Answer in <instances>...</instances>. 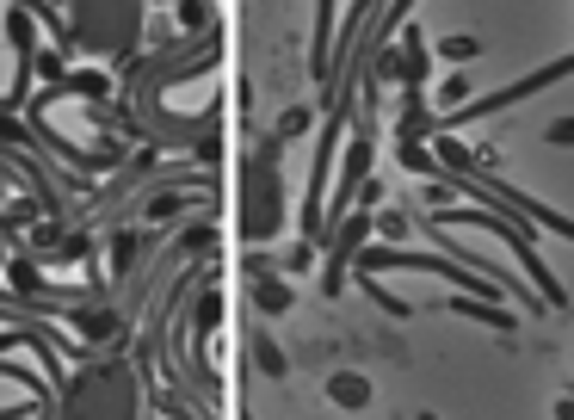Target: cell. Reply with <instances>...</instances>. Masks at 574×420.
I'll use <instances>...</instances> for the list:
<instances>
[{
  "label": "cell",
  "mask_w": 574,
  "mask_h": 420,
  "mask_svg": "<svg viewBox=\"0 0 574 420\" xmlns=\"http://www.w3.org/2000/svg\"><path fill=\"white\" fill-rule=\"evenodd\" d=\"M433 56H439V62H482V38H470V31H457V38L433 44Z\"/></svg>",
  "instance_id": "9a60e30c"
},
{
  "label": "cell",
  "mask_w": 574,
  "mask_h": 420,
  "mask_svg": "<svg viewBox=\"0 0 574 420\" xmlns=\"http://www.w3.org/2000/svg\"><path fill=\"white\" fill-rule=\"evenodd\" d=\"M68 19V50L87 62L124 68L142 56V31H149V0H62Z\"/></svg>",
  "instance_id": "3957f363"
},
{
  "label": "cell",
  "mask_w": 574,
  "mask_h": 420,
  "mask_svg": "<svg viewBox=\"0 0 574 420\" xmlns=\"http://www.w3.org/2000/svg\"><path fill=\"white\" fill-rule=\"evenodd\" d=\"M340 0H315V44H309V75L321 81V112L334 105V31H340Z\"/></svg>",
  "instance_id": "8992f818"
},
{
  "label": "cell",
  "mask_w": 574,
  "mask_h": 420,
  "mask_svg": "<svg viewBox=\"0 0 574 420\" xmlns=\"http://www.w3.org/2000/svg\"><path fill=\"white\" fill-rule=\"evenodd\" d=\"M291 223V186H284V136L266 130L235 167V229L247 248H266Z\"/></svg>",
  "instance_id": "6da1fadb"
},
{
  "label": "cell",
  "mask_w": 574,
  "mask_h": 420,
  "mask_svg": "<svg viewBox=\"0 0 574 420\" xmlns=\"http://www.w3.org/2000/svg\"><path fill=\"white\" fill-rule=\"evenodd\" d=\"M155 248H161V241H155V235H142V229H130V223H124V229H112V285L124 291Z\"/></svg>",
  "instance_id": "52a82bcc"
},
{
  "label": "cell",
  "mask_w": 574,
  "mask_h": 420,
  "mask_svg": "<svg viewBox=\"0 0 574 420\" xmlns=\"http://www.w3.org/2000/svg\"><path fill=\"white\" fill-rule=\"evenodd\" d=\"M365 241H377V210H346V223L328 235V260H321V291L340 297L352 260L365 254Z\"/></svg>",
  "instance_id": "5b68a950"
},
{
  "label": "cell",
  "mask_w": 574,
  "mask_h": 420,
  "mask_svg": "<svg viewBox=\"0 0 574 420\" xmlns=\"http://www.w3.org/2000/svg\"><path fill=\"white\" fill-rule=\"evenodd\" d=\"M173 25H179V38H204L210 25H223V19H217V0H179Z\"/></svg>",
  "instance_id": "4fadbf2b"
},
{
  "label": "cell",
  "mask_w": 574,
  "mask_h": 420,
  "mask_svg": "<svg viewBox=\"0 0 574 420\" xmlns=\"http://www.w3.org/2000/svg\"><path fill=\"white\" fill-rule=\"evenodd\" d=\"M38 75H44V81L75 75V56H68V50H38Z\"/></svg>",
  "instance_id": "ac0fdd59"
},
{
  "label": "cell",
  "mask_w": 574,
  "mask_h": 420,
  "mask_svg": "<svg viewBox=\"0 0 574 420\" xmlns=\"http://www.w3.org/2000/svg\"><path fill=\"white\" fill-rule=\"evenodd\" d=\"M445 309H451V315H463V322L494 328V334H513V328H519V315H513L507 303H488V297H470V291H451V297H445Z\"/></svg>",
  "instance_id": "ba28073f"
},
{
  "label": "cell",
  "mask_w": 574,
  "mask_h": 420,
  "mask_svg": "<svg viewBox=\"0 0 574 420\" xmlns=\"http://www.w3.org/2000/svg\"><path fill=\"white\" fill-rule=\"evenodd\" d=\"M365 291H371V303H377V309L396 315V322H408V315H414V303H408V297H396V291L383 285V278H365Z\"/></svg>",
  "instance_id": "e0dca14e"
},
{
  "label": "cell",
  "mask_w": 574,
  "mask_h": 420,
  "mask_svg": "<svg viewBox=\"0 0 574 420\" xmlns=\"http://www.w3.org/2000/svg\"><path fill=\"white\" fill-rule=\"evenodd\" d=\"M315 266V241H297L291 254H278V272H309Z\"/></svg>",
  "instance_id": "44dd1931"
},
{
  "label": "cell",
  "mask_w": 574,
  "mask_h": 420,
  "mask_svg": "<svg viewBox=\"0 0 574 420\" xmlns=\"http://www.w3.org/2000/svg\"><path fill=\"white\" fill-rule=\"evenodd\" d=\"M321 390H328V402H334V408H346V414H358V408H371V402H377V390H371V377H365V371H328V383H321Z\"/></svg>",
  "instance_id": "30bf717a"
},
{
  "label": "cell",
  "mask_w": 574,
  "mask_h": 420,
  "mask_svg": "<svg viewBox=\"0 0 574 420\" xmlns=\"http://www.w3.org/2000/svg\"><path fill=\"white\" fill-rule=\"evenodd\" d=\"M247 297H254L260 315H291V309H297V291H291V278H284V272L254 278V285H247Z\"/></svg>",
  "instance_id": "8fae6325"
},
{
  "label": "cell",
  "mask_w": 574,
  "mask_h": 420,
  "mask_svg": "<svg viewBox=\"0 0 574 420\" xmlns=\"http://www.w3.org/2000/svg\"><path fill=\"white\" fill-rule=\"evenodd\" d=\"M414 420H439V414H433V408H420V414H414Z\"/></svg>",
  "instance_id": "cb8c5ba5"
},
{
  "label": "cell",
  "mask_w": 574,
  "mask_h": 420,
  "mask_svg": "<svg viewBox=\"0 0 574 420\" xmlns=\"http://www.w3.org/2000/svg\"><path fill=\"white\" fill-rule=\"evenodd\" d=\"M371 161H377V124H371V118H352L346 155H340V167H334V192H328V204H321V248H328V235L346 223L358 186L371 180Z\"/></svg>",
  "instance_id": "277c9868"
},
{
  "label": "cell",
  "mask_w": 574,
  "mask_h": 420,
  "mask_svg": "<svg viewBox=\"0 0 574 420\" xmlns=\"http://www.w3.org/2000/svg\"><path fill=\"white\" fill-rule=\"evenodd\" d=\"M439 136V112L420 93H402V118H396V143H433Z\"/></svg>",
  "instance_id": "9c48e42d"
},
{
  "label": "cell",
  "mask_w": 574,
  "mask_h": 420,
  "mask_svg": "<svg viewBox=\"0 0 574 420\" xmlns=\"http://www.w3.org/2000/svg\"><path fill=\"white\" fill-rule=\"evenodd\" d=\"M544 136H550V149H574V118H556Z\"/></svg>",
  "instance_id": "603a6c76"
},
{
  "label": "cell",
  "mask_w": 574,
  "mask_h": 420,
  "mask_svg": "<svg viewBox=\"0 0 574 420\" xmlns=\"http://www.w3.org/2000/svg\"><path fill=\"white\" fill-rule=\"evenodd\" d=\"M247 353H254V371H260V377H272V383H278V377H291V353H284V346H278L266 328L247 334Z\"/></svg>",
  "instance_id": "7c38bea8"
},
{
  "label": "cell",
  "mask_w": 574,
  "mask_h": 420,
  "mask_svg": "<svg viewBox=\"0 0 574 420\" xmlns=\"http://www.w3.org/2000/svg\"><path fill=\"white\" fill-rule=\"evenodd\" d=\"M142 377H136V359H124V346L112 359H81L68 371V383L50 402V420H142Z\"/></svg>",
  "instance_id": "7a4b0ae2"
},
{
  "label": "cell",
  "mask_w": 574,
  "mask_h": 420,
  "mask_svg": "<svg viewBox=\"0 0 574 420\" xmlns=\"http://www.w3.org/2000/svg\"><path fill=\"white\" fill-rule=\"evenodd\" d=\"M383 204V180H377V173H371V180L365 186H358V198H352V210H377Z\"/></svg>",
  "instance_id": "7402d4cb"
},
{
  "label": "cell",
  "mask_w": 574,
  "mask_h": 420,
  "mask_svg": "<svg viewBox=\"0 0 574 420\" xmlns=\"http://www.w3.org/2000/svg\"><path fill=\"white\" fill-rule=\"evenodd\" d=\"M396 161L414 173V180H445V167H439L433 143H396Z\"/></svg>",
  "instance_id": "5bb4252c"
},
{
  "label": "cell",
  "mask_w": 574,
  "mask_h": 420,
  "mask_svg": "<svg viewBox=\"0 0 574 420\" xmlns=\"http://www.w3.org/2000/svg\"><path fill=\"white\" fill-rule=\"evenodd\" d=\"M439 99H445V112H463V105H470V75H445V87H439Z\"/></svg>",
  "instance_id": "d6986e66"
},
{
  "label": "cell",
  "mask_w": 574,
  "mask_h": 420,
  "mask_svg": "<svg viewBox=\"0 0 574 420\" xmlns=\"http://www.w3.org/2000/svg\"><path fill=\"white\" fill-rule=\"evenodd\" d=\"M309 124H315V112H309V105H291V112L278 118V136H284V143H291V136H303Z\"/></svg>",
  "instance_id": "ffe728a7"
},
{
  "label": "cell",
  "mask_w": 574,
  "mask_h": 420,
  "mask_svg": "<svg viewBox=\"0 0 574 420\" xmlns=\"http://www.w3.org/2000/svg\"><path fill=\"white\" fill-rule=\"evenodd\" d=\"M408 235H414V217H408V210H377V241H396V248H402Z\"/></svg>",
  "instance_id": "2e32d148"
}]
</instances>
